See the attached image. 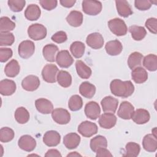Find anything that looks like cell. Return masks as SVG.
Instances as JSON below:
<instances>
[{
  "mask_svg": "<svg viewBox=\"0 0 157 157\" xmlns=\"http://www.w3.org/2000/svg\"><path fill=\"white\" fill-rule=\"evenodd\" d=\"M112 93L115 96L126 98L134 93V86L130 80L122 81L120 79L113 80L110 84Z\"/></svg>",
  "mask_w": 157,
  "mask_h": 157,
  "instance_id": "6da1fadb",
  "label": "cell"
},
{
  "mask_svg": "<svg viewBox=\"0 0 157 157\" xmlns=\"http://www.w3.org/2000/svg\"><path fill=\"white\" fill-rule=\"evenodd\" d=\"M108 26L111 32L116 36H124L128 31L125 22L121 18H115L108 21Z\"/></svg>",
  "mask_w": 157,
  "mask_h": 157,
  "instance_id": "7a4b0ae2",
  "label": "cell"
},
{
  "mask_svg": "<svg viewBox=\"0 0 157 157\" xmlns=\"http://www.w3.org/2000/svg\"><path fill=\"white\" fill-rule=\"evenodd\" d=\"M28 34L29 37L34 40H42L47 36V29L42 24L34 23L28 27Z\"/></svg>",
  "mask_w": 157,
  "mask_h": 157,
  "instance_id": "3957f363",
  "label": "cell"
},
{
  "mask_svg": "<svg viewBox=\"0 0 157 157\" xmlns=\"http://www.w3.org/2000/svg\"><path fill=\"white\" fill-rule=\"evenodd\" d=\"M83 11L89 15H96L102 10V3L98 1L84 0L82 1Z\"/></svg>",
  "mask_w": 157,
  "mask_h": 157,
  "instance_id": "277c9868",
  "label": "cell"
},
{
  "mask_svg": "<svg viewBox=\"0 0 157 157\" xmlns=\"http://www.w3.org/2000/svg\"><path fill=\"white\" fill-rule=\"evenodd\" d=\"M98 126L96 123L85 121L82 122L78 126V132L83 137H90L98 132Z\"/></svg>",
  "mask_w": 157,
  "mask_h": 157,
  "instance_id": "5b68a950",
  "label": "cell"
},
{
  "mask_svg": "<svg viewBox=\"0 0 157 157\" xmlns=\"http://www.w3.org/2000/svg\"><path fill=\"white\" fill-rule=\"evenodd\" d=\"M18 55L23 59L30 58L34 53L35 45L33 41L26 40L21 42L18 45Z\"/></svg>",
  "mask_w": 157,
  "mask_h": 157,
  "instance_id": "8992f818",
  "label": "cell"
},
{
  "mask_svg": "<svg viewBox=\"0 0 157 157\" xmlns=\"http://www.w3.org/2000/svg\"><path fill=\"white\" fill-rule=\"evenodd\" d=\"M58 72V69L55 64H48L43 67L42 76L45 82L48 83H55L56 81Z\"/></svg>",
  "mask_w": 157,
  "mask_h": 157,
  "instance_id": "52a82bcc",
  "label": "cell"
},
{
  "mask_svg": "<svg viewBox=\"0 0 157 157\" xmlns=\"http://www.w3.org/2000/svg\"><path fill=\"white\" fill-rule=\"evenodd\" d=\"M53 120L59 124H66L71 120V115L69 112L64 109L57 108L52 112Z\"/></svg>",
  "mask_w": 157,
  "mask_h": 157,
  "instance_id": "ba28073f",
  "label": "cell"
},
{
  "mask_svg": "<svg viewBox=\"0 0 157 157\" xmlns=\"http://www.w3.org/2000/svg\"><path fill=\"white\" fill-rule=\"evenodd\" d=\"M56 61L59 67L67 68L72 64L74 59L67 50H64L58 53L56 57Z\"/></svg>",
  "mask_w": 157,
  "mask_h": 157,
  "instance_id": "9c48e42d",
  "label": "cell"
},
{
  "mask_svg": "<svg viewBox=\"0 0 157 157\" xmlns=\"http://www.w3.org/2000/svg\"><path fill=\"white\" fill-rule=\"evenodd\" d=\"M104 112L114 113L118 105V100L111 96H105L101 102Z\"/></svg>",
  "mask_w": 157,
  "mask_h": 157,
  "instance_id": "30bf717a",
  "label": "cell"
},
{
  "mask_svg": "<svg viewBox=\"0 0 157 157\" xmlns=\"http://www.w3.org/2000/svg\"><path fill=\"white\" fill-rule=\"evenodd\" d=\"M18 147L26 151H32L36 146V140L29 135H23L18 140Z\"/></svg>",
  "mask_w": 157,
  "mask_h": 157,
  "instance_id": "8fae6325",
  "label": "cell"
},
{
  "mask_svg": "<svg viewBox=\"0 0 157 157\" xmlns=\"http://www.w3.org/2000/svg\"><path fill=\"white\" fill-rule=\"evenodd\" d=\"M40 85V80L38 77L29 75L26 77L21 82L23 88L28 91H33L38 88Z\"/></svg>",
  "mask_w": 157,
  "mask_h": 157,
  "instance_id": "7c38bea8",
  "label": "cell"
},
{
  "mask_svg": "<svg viewBox=\"0 0 157 157\" xmlns=\"http://www.w3.org/2000/svg\"><path fill=\"white\" fill-rule=\"evenodd\" d=\"M134 112V106L128 101H123L121 103L118 109V116L124 120H129Z\"/></svg>",
  "mask_w": 157,
  "mask_h": 157,
  "instance_id": "4fadbf2b",
  "label": "cell"
},
{
  "mask_svg": "<svg viewBox=\"0 0 157 157\" xmlns=\"http://www.w3.org/2000/svg\"><path fill=\"white\" fill-rule=\"evenodd\" d=\"M85 113L91 120H95L100 115L101 109L99 104L94 101H90L85 105Z\"/></svg>",
  "mask_w": 157,
  "mask_h": 157,
  "instance_id": "5bb4252c",
  "label": "cell"
},
{
  "mask_svg": "<svg viewBox=\"0 0 157 157\" xmlns=\"http://www.w3.org/2000/svg\"><path fill=\"white\" fill-rule=\"evenodd\" d=\"M87 45L93 49H99L104 45V38L99 33H93L89 34L86 39Z\"/></svg>",
  "mask_w": 157,
  "mask_h": 157,
  "instance_id": "9a60e30c",
  "label": "cell"
},
{
  "mask_svg": "<svg viewBox=\"0 0 157 157\" xmlns=\"http://www.w3.org/2000/svg\"><path fill=\"white\" fill-rule=\"evenodd\" d=\"M60 140V134L53 130L47 131L43 137V142L48 147H55L59 144Z\"/></svg>",
  "mask_w": 157,
  "mask_h": 157,
  "instance_id": "2e32d148",
  "label": "cell"
},
{
  "mask_svg": "<svg viewBox=\"0 0 157 157\" xmlns=\"http://www.w3.org/2000/svg\"><path fill=\"white\" fill-rule=\"evenodd\" d=\"M98 123L101 127L104 129H110L115 125L117 117L114 113H104L99 117Z\"/></svg>",
  "mask_w": 157,
  "mask_h": 157,
  "instance_id": "e0dca14e",
  "label": "cell"
},
{
  "mask_svg": "<svg viewBox=\"0 0 157 157\" xmlns=\"http://www.w3.org/2000/svg\"><path fill=\"white\" fill-rule=\"evenodd\" d=\"M35 106L37 111L43 114L50 113L53 110L52 102L45 98H39L36 100Z\"/></svg>",
  "mask_w": 157,
  "mask_h": 157,
  "instance_id": "ac0fdd59",
  "label": "cell"
},
{
  "mask_svg": "<svg viewBox=\"0 0 157 157\" xmlns=\"http://www.w3.org/2000/svg\"><path fill=\"white\" fill-rule=\"evenodd\" d=\"M16 90V83L9 79H4L0 82V93L3 96H10Z\"/></svg>",
  "mask_w": 157,
  "mask_h": 157,
  "instance_id": "d6986e66",
  "label": "cell"
},
{
  "mask_svg": "<svg viewBox=\"0 0 157 157\" xmlns=\"http://www.w3.org/2000/svg\"><path fill=\"white\" fill-rule=\"evenodd\" d=\"M150 118L148 111L144 109H138L134 112L131 119L138 124H142L147 123Z\"/></svg>",
  "mask_w": 157,
  "mask_h": 157,
  "instance_id": "ffe728a7",
  "label": "cell"
},
{
  "mask_svg": "<svg viewBox=\"0 0 157 157\" xmlns=\"http://www.w3.org/2000/svg\"><path fill=\"white\" fill-rule=\"evenodd\" d=\"M80 142V137L75 132L66 134L63 138V144L65 147L70 150L77 148Z\"/></svg>",
  "mask_w": 157,
  "mask_h": 157,
  "instance_id": "44dd1931",
  "label": "cell"
},
{
  "mask_svg": "<svg viewBox=\"0 0 157 157\" xmlns=\"http://www.w3.org/2000/svg\"><path fill=\"white\" fill-rule=\"evenodd\" d=\"M58 47L52 44L45 45L42 50V53L44 58L49 62H55L56 61V55L58 52Z\"/></svg>",
  "mask_w": 157,
  "mask_h": 157,
  "instance_id": "7402d4cb",
  "label": "cell"
},
{
  "mask_svg": "<svg viewBox=\"0 0 157 157\" xmlns=\"http://www.w3.org/2000/svg\"><path fill=\"white\" fill-rule=\"evenodd\" d=\"M142 145L147 151L155 152L157 149L156 137L153 134L145 135L142 140Z\"/></svg>",
  "mask_w": 157,
  "mask_h": 157,
  "instance_id": "603a6c76",
  "label": "cell"
},
{
  "mask_svg": "<svg viewBox=\"0 0 157 157\" xmlns=\"http://www.w3.org/2000/svg\"><path fill=\"white\" fill-rule=\"evenodd\" d=\"M105 49L107 54L111 56H116L122 52L123 46L118 40L109 41L105 45Z\"/></svg>",
  "mask_w": 157,
  "mask_h": 157,
  "instance_id": "cb8c5ba5",
  "label": "cell"
},
{
  "mask_svg": "<svg viewBox=\"0 0 157 157\" xmlns=\"http://www.w3.org/2000/svg\"><path fill=\"white\" fill-rule=\"evenodd\" d=\"M115 4L118 13L121 17L126 18L132 14L133 12L128 1L125 0L115 1Z\"/></svg>",
  "mask_w": 157,
  "mask_h": 157,
  "instance_id": "d4e9b609",
  "label": "cell"
},
{
  "mask_svg": "<svg viewBox=\"0 0 157 157\" xmlns=\"http://www.w3.org/2000/svg\"><path fill=\"white\" fill-rule=\"evenodd\" d=\"M131 77L136 83L140 84L147 81L148 74L145 69L142 67H137L134 69L131 72Z\"/></svg>",
  "mask_w": 157,
  "mask_h": 157,
  "instance_id": "484cf974",
  "label": "cell"
},
{
  "mask_svg": "<svg viewBox=\"0 0 157 157\" xmlns=\"http://www.w3.org/2000/svg\"><path fill=\"white\" fill-rule=\"evenodd\" d=\"M79 92L82 96L86 98H92L96 93V87L88 82L82 83L79 86Z\"/></svg>",
  "mask_w": 157,
  "mask_h": 157,
  "instance_id": "4316f807",
  "label": "cell"
},
{
  "mask_svg": "<svg viewBox=\"0 0 157 157\" xmlns=\"http://www.w3.org/2000/svg\"><path fill=\"white\" fill-rule=\"evenodd\" d=\"M66 21L69 25L74 27H78L82 24L83 14L80 11L72 10L67 16Z\"/></svg>",
  "mask_w": 157,
  "mask_h": 157,
  "instance_id": "83f0119b",
  "label": "cell"
},
{
  "mask_svg": "<svg viewBox=\"0 0 157 157\" xmlns=\"http://www.w3.org/2000/svg\"><path fill=\"white\" fill-rule=\"evenodd\" d=\"M41 11L39 7L36 4L29 5L25 11V17L30 21L37 20L40 16Z\"/></svg>",
  "mask_w": 157,
  "mask_h": 157,
  "instance_id": "f1b7e54d",
  "label": "cell"
},
{
  "mask_svg": "<svg viewBox=\"0 0 157 157\" xmlns=\"http://www.w3.org/2000/svg\"><path fill=\"white\" fill-rule=\"evenodd\" d=\"M75 68L78 75L83 79L88 78L91 75V69L81 60H77L75 63Z\"/></svg>",
  "mask_w": 157,
  "mask_h": 157,
  "instance_id": "f546056e",
  "label": "cell"
},
{
  "mask_svg": "<svg viewBox=\"0 0 157 157\" xmlns=\"http://www.w3.org/2000/svg\"><path fill=\"white\" fill-rule=\"evenodd\" d=\"M20 67L18 61L15 59H12L5 66L4 72L9 77H15L20 72Z\"/></svg>",
  "mask_w": 157,
  "mask_h": 157,
  "instance_id": "4dcf8cb0",
  "label": "cell"
},
{
  "mask_svg": "<svg viewBox=\"0 0 157 157\" xmlns=\"http://www.w3.org/2000/svg\"><path fill=\"white\" fill-rule=\"evenodd\" d=\"M107 146V141L104 136L98 135L90 140V148L94 152H96L101 148H106Z\"/></svg>",
  "mask_w": 157,
  "mask_h": 157,
  "instance_id": "1f68e13d",
  "label": "cell"
},
{
  "mask_svg": "<svg viewBox=\"0 0 157 157\" xmlns=\"http://www.w3.org/2000/svg\"><path fill=\"white\" fill-rule=\"evenodd\" d=\"M143 58V55L140 53L137 52L132 53L128 59V64L129 67L131 70H133L137 67H141Z\"/></svg>",
  "mask_w": 157,
  "mask_h": 157,
  "instance_id": "d6a6232c",
  "label": "cell"
},
{
  "mask_svg": "<svg viewBox=\"0 0 157 157\" xmlns=\"http://www.w3.org/2000/svg\"><path fill=\"white\" fill-rule=\"evenodd\" d=\"M56 80L60 86L67 88L72 83V77L68 72L61 70L58 72Z\"/></svg>",
  "mask_w": 157,
  "mask_h": 157,
  "instance_id": "836d02e7",
  "label": "cell"
},
{
  "mask_svg": "<svg viewBox=\"0 0 157 157\" xmlns=\"http://www.w3.org/2000/svg\"><path fill=\"white\" fill-rule=\"evenodd\" d=\"M129 31L135 40H142L147 34V31L143 26L132 25L129 28Z\"/></svg>",
  "mask_w": 157,
  "mask_h": 157,
  "instance_id": "e575fe53",
  "label": "cell"
},
{
  "mask_svg": "<svg viewBox=\"0 0 157 157\" xmlns=\"http://www.w3.org/2000/svg\"><path fill=\"white\" fill-rule=\"evenodd\" d=\"M85 49V44L80 41H75L70 46V51L72 55L76 58H80L83 55Z\"/></svg>",
  "mask_w": 157,
  "mask_h": 157,
  "instance_id": "d590c367",
  "label": "cell"
},
{
  "mask_svg": "<svg viewBox=\"0 0 157 157\" xmlns=\"http://www.w3.org/2000/svg\"><path fill=\"white\" fill-rule=\"evenodd\" d=\"M14 117L15 120L20 124H25L29 120V113L23 107L17 108L15 112Z\"/></svg>",
  "mask_w": 157,
  "mask_h": 157,
  "instance_id": "8d00e7d4",
  "label": "cell"
},
{
  "mask_svg": "<svg viewBox=\"0 0 157 157\" xmlns=\"http://www.w3.org/2000/svg\"><path fill=\"white\" fill-rule=\"evenodd\" d=\"M144 66L150 71H155L157 69V56L154 54L145 56L143 59Z\"/></svg>",
  "mask_w": 157,
  "mask_h": 157,
  "instance_id": "74e56055",
  "label": "cell"
},
{
  "mask_svg": "<svg viewBox=\"0 0 157 157\" xmlns=\"http://www.w3.org/2000/svg\"><path fill=\"white\" fill-rule=\"evenodd\" d=\"M140 150V145L135 142H128L125 147V153L123 155L124 156L136 157L138 156Z\"/></svg>",
  "mask_w": 157,
  "mask_h": 157,
  "instance_id": "f35d334b",
  "label": "cell"
},
{
  "mask_svg": "<svg viewBox=\"0 0 157 157\" xmlns=\"http://www.w3.org/2000/svg\"><path fill=\"white\" fill-rule=\"evenodd\" d=\"M15 28V23L7 17H2L0 18L1 33H9Z\"/></svg>",
  "mask_w": 157,
  "mask_h": 157,
  "instance_id": "ab89813d",
  "label": "cell"
},
{
  "mask_svg": "<svg viewBox=\"0 0 157 157\" xmlns=\"http://www.w3.org/2000/svg\"><path fill=\"white\" fill-rule=\"evenodd\" d=\"M83 105V101L82 98L75 94L72 96L68 102V107L71 111H77L80 110Z\"/></svg>",
  "mask_w": 157,
  "mask_h": 157,
  "instance_id": "60d3db41",
  "label": "cell"
},
{
  "mask_svg": "<svg viewBox=\"0 0 157 157\" xmlns=\"http://www.w3.org/2000/svg\"><path fill=\"white\" fill-rule=\"evenodd\" d=\"M14 131L9 127H3L0 129V140L6 143L11 141L14 137Z\"/></svg>",
  "mask_w": 157,
  "mask_h": 157,
  "instance_id": "b9f144b4",
  "label": "cell"
},
{
  "mask_svg": "<svg viewBox=\"0 0 157 157\" xmlns=\"http://www.w3.org/2000/svg\"><path fill=\"white\" fill-rule=\"evenodd\" d=\"M15 41V37L11 33H0V45L10 46Z\"/></svg>",
  "mask_w": 157,
  "mask_h": 157,
  "instance_id": "7bdbcfd3",
  "label": "cell"
},
{
  "mask_svg": "<svg viewBox=\"0 0 157 157\" xmlns=\"http://www.w3.org/2000/svg\"><path fill=\"white\" fill-rule=\"evenodd\" d=\"M7 4L12 11L18 12L23 10L25 6L26 1L25 0H9Z\"/></svg>",
  "mask_w": 157,
  "mask_h": 157,
  "instance_id": "ee69618b",
  "label": "cell"
},
{
  "mask_svg": "<svg viewBox=\"0 0 157 157\" xmlns=\"http://www.w3.org/2000/svg\"><path fill=\"white\" fill-rule=\"evenodd\" d=\"M151 5L152 2L150 0H136L134 1L136 8L140 10H147L151 7Z\"/></svg>",
  "mask_w": 157,
  "mask_h": 157,
  "instance_id": "f6af8a7d",
  "label": "cell"
},
{
  "mask_svg": "<svg viewBox=\"0 0 157 157\" xmlns=\"http://www.w3.org/2000/svg\"><path fill=\"white\" fill-rule=\"evenodd\" d=\"M51 39L53 42L57 44H61L66 41L67 37L66 33L64 31H60L55 33L52 36Z\"/></svg>",
  "mask_w": 157,
  "mask_h": 157,
  "instance_id": "bcb514c9",
  "label": "cell"
},
{
  "mask_svg": "<svg viewBox=\"0 0 157 157\" xmlns=\"http://www.w3.org/2000/svg\"><path fill=\"white\" fill-rule=\"evenodd\" d=\"M13 52L9 48H0V61L4 63L7 61L12 56Z\"/></svg>",
  "mask_w": 157,
  "mask_h": 157,
  "instance_id": "7dc6e473",
  "label": "cell"
},
{
  "mask_svg": "<svg viewBox=\"0 0 157 157\" xmlns=\"http://www.w3.org/2000/svg\"><path fill=\"white\" fill-rule=\"evenodd\" d=\"M146 28L151 33L156 34L157 33V20L156 18H150L145 21Z\"/></svg>",
  "mask_w": 157,
  "mask_h": 157,
  "instance_id": "c3c4849f",
  "label": "cell"
},
{
  "mask_svg": "<svg viewBox=\"0 0 157 157\" xmlns=\"http://www.w3.org/2000/svg\"><path fill=\"white\" fill-rule=\"evenodd\" d=\"M39 3L43 9L51 10L56 7L58 1L56 0H40Z\"/></svg>",
  "mask_w": 157,
  "mask_h": 157,
  "instance_id": "681fc988",
  "label": "cell"
},
{
  "mask_svg": "<svg viewBox=\"0 0 157 157\" xmlns=\"http://www.w3.org/2000/svg\"><path fill=\"white\" fill-rule=\"evenodd\" d=\"M96 156L102 157V156H112L111 153L106 148H101L97 150Z\"/></svg>",
  "mask_w": 157,
  "mask_h": 157,
  "instance_id": "f907efd6",
  "label": "cell"
},
{
  "mask_svg": "<svg viewBox=\"0 0 157 157\" xmlns=\"http://www.w3.org/2000/svg\"><path fill=\"white\" fill-rule=\"evenodd\" d=\"M45 156L46 157H53V156H56V157H61V155L60 152L56 150V149H50L47 151V152L45 153Z\"/></svg>",
  "mask_w": 157,
  "mask_h": 157,
  "instance_id": "816d5d0a",
  "label": "cell"
},
{
  "mask_svg": "<svg viewBox=\"0 0 157 157\" xmlns=\"http://www.w3.org/2000/svg\"><path fill=\"white\" fill-rule=\"evenodd\" d=\"M60 4L62 6L67 8H70L72 7L75 3V0H61L59 1Z\"/></svg>",
  "mask_w": 157,
  "mask_h": 157,
  "instance_id": "f5cc1de1",
  "label": "cell"
},
{
  "mask_svg": "<svg viewBox=\"0 0 157 157\" xmlns=\"http://www.w3.org/2000/svg\"><path fill=\"white\" fill-rule=\"evenodd\" d=\"M81 156V155L80 154L77 153L76 151H74V152H72V153L68 154L67 156Z\"/></svg>",
  "mask_w": 157,
  "mask_h": 157,
  "instance_id": "db71d44e",
  "label": "cell"
}]
</instances>
